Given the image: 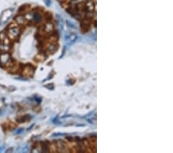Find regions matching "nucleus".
Segmentation results:
<instances>
[{"label":"nucleus","instance_id":"obj_6","mask_svg":"<svg viewBox=\"0 0 173 153\" xmlns=\"http://www.w3.org/2000/svg\"><path fill=\"white\" fill-rule=\"evenodd\" d=\"M48 57V55L45 54V52H40L38 54H36V56H35V61L39 63V62H43L44 60Z\"/></svg>","mask_w":173,"mask_h":153},{"label":"nucleus","instance_id":"obj_5","mask_svg":"<svg viewBox=\"0 0 173 153\" xmlns=\"http://www.w3.org/2000/svg\"><path fill=\"white\" fill-rule=\"evenodd\" d=\"M12 44H6L0 41V53H9L12 50Z\"/></svg>","mask_w":173,"mask_h":153},{"label":"nucleus","instance_id":"obj_2","mask_svg":"<svg viewBox=\"0 0 173 153\" xmlns=\"http://www.w3.org/2000/svg\"><path fill=\"white\" fill-rule=\"evenodd\" d=\"M14 62L13 57L9 53H0V66L8 68Z\"/></svg>","mask_w":173,"mask_h":153},{"label":"nucleus","instance_id":"obj_3","mask_svg":"<svg viewBox=\"0 0 173 153\" xmlns=\"http://www.w3.org/2000/svg\"><path fill=\"white\" fill-rule=\"evenodd\" d=\"M20 71L23 76L32 77L35 73V68L32 65H25V66H23V68L21 69Z\"/></svg>","mask_w":173,"mask_h":153},{"label":"nucleus","instance_id":"obj_4","mask_svg":"<svg viewBox=\"0 0 173 153\" xmlns=\"http://www.w3.org/2000/svg\"><path fill=\"white\" fill-rule=\"evenodd\" d=\"M13 21H15V22L21 27L28 24L26 19H25V16H24V15H23V13H19V15H17L14 18V20Z\"/></svg>","mask_w":173,"mask_h":153},{"label":"nucleus","instance_id":"obj_1","mask_svg":"<svg viewBox=\"0 0 173 153\" xmlns=\"http://www.w3.org/2000/svg\"><path fill=\"white\" fill-rule=\"evenodd\" d=\"M6 33L7 36L9 38L11 41H16L19 39V36L21 35V33H22L21 26H19L15 21H13L7 27Z\"/></svg>","mask_w":173,"mask_h":153}]
</instances>
